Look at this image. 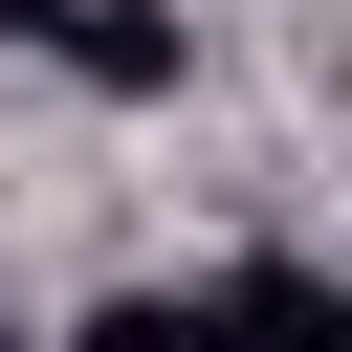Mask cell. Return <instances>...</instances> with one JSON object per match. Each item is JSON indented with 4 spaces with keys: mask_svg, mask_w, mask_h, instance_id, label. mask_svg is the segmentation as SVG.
Returning <instances> with one entry per match:
<instances>
[{
    "mask_svg": "<svg viewBox=\"0 0 352 352\" xmlns=\"http://www.w3.org/2000/svg\"><path fill=\"white\" fill-rule=\"evenodd\" d=\"M198 330L220 352H352V286L330 264H242V286H198Z\"/></svg>",
    "mask_w": 352,
    "mask_h": 352,
    "instance_id": "obj_1",
    "label": "cell"
},
{
    "mask_svg": "<svg viewBox=\"0 0 352 352\" xmlns=\"http://www.w3.org/2000/svg\"><path fill=\"white\" fill-rule=\"evenodd\" d=\"M44 44H66V66L110 88V110H154V88H176V0H66Z\"/></svg>",
    "mask_w": 352,
    "mask_h": 352,
    "instance_id": "obj_2",
    "label": "cell"
},
{
    "mask_svg": "<svg viewBox=\"0 0 352 352\" xmlns=\"http://www.w3.org/2000/svg\"><path fill=\"white\" fill-rule=\"evenodd\" d=\"M66 352H220V330H198V286H110V308H88Z\"/></svg>",
    "mask_w": 352,
    "mask_h": 352,
    "instance_id": "obj_3",
    "label": "cell"
},
{
    "mask_svg": "<svg viewBox=\"0 0 352 352\" xmlns=\"http://www.w3.org/2000/svg\"><path fill=\"white\" fill-rule=\"evenodd\" d=\"M44 22H66V0H0V44H44Z\"/></svg>",
    "mask_w": 352,
    "mask_h": 352,
    "instance_id": "obj_4",
    "label": "cell"
}]
</instances>
